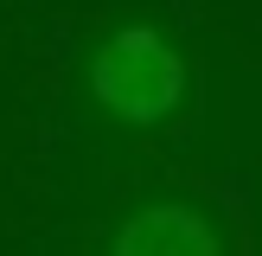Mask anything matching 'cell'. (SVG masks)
<instances>
[{
  "label": "cell",
  "mask_w": 262,
  "mask_h": 256,
  "mask_svg": "<svg viewBox=\"0 0 262 256\" xmlns=\"http://www.w3.org/2000/svg\"><path fill=\"white\" fill-rule=\"evenodd\" d=\"M115 250L122 256H211L217 230L192 205H147L115 230Z\"/></svg>",
  "instance_id": "2"
},
{
  "label": "cell",
  "mask_w": 262,
  "mask_h": 256,
  "mask_svg": "<svg viewBox=\"0 0 262 256\" xmlns=\"http://www.w3.org/2000/svg\"><path fill=\"white\" fill-rule=\"evenodd\" d=\"M90 90H96V102L115 122L154 128L186 96V58H179L154 26H122V32H109L102 51L90 58Z\"/></svg>",
  "instance_id": "1"
}]
</instances>
